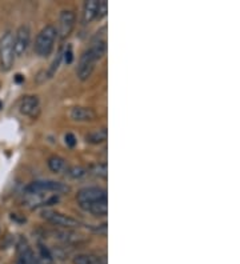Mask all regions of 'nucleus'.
I'll use <instances>...</instances> for the list:
<instances>
[{
    "label": "nucleus",
    "mask_w": 240,
    "mask_h": 264,
    "mask_svg": "<svg viewBox=\"0 0 240 264\" xmlns=\"http://www.w3.org/2000/svg\"><path fill=\"white\" fill-rule=\"evenodd\" d=\"M107 27L104 26L100 31L93 36L92 43L79 57V63L76 67V76L81 82L91 78L95 71L96 63L100 62L107 53Z\"/></svg>",
    "instance_id": "obj_1"
},
{
    "label": "nucleus",
    "mask_w": 240,
    "mask_h": 264,
    "mask_svg": "<svg viewBox=\"0 0 240 264\" xmlns=\"http://www.w3.org/2000/svg\"><path fill=\"white\" fill-rule=\"evenodd\" d=\"M24 195L34 194H48V195H63L71 192V187L66 183L56 180H35L24 187Z\"/></svg>",
    "instance_id": "obj_2"
},
{
    "label": "nucleus",
    "mask_w": 240,
    "mask_h": 264,
    "mask_svg": "<svg viewBox=\"0 0 240 264\" xmlns=\"http://www.w3.org/2000/svg\"><path fill=\"white\" fill-rule=\"evenodd\" d=\"M56 38H58V32L52 24L43 27L36 36L35 52L40 57H48L52 53Z\"/></svg>",
    "instance_id": "obj_3"
},
{
    "label": "nucleus",
    "mask_w": 240,
    "mask_h": 264,
    "mask_svg": "<svg viewBox=\"0 0 240 264\" xmlns=\"http://www.w3.org/2000/svg\"><path fill=\"white\" fill-rule=\"evenodd\" d=\"M15 62V51H13V34L7 31L0 39V68L8 72Z\"/></svg>",
    "instance_id": "obj_4"
},
{
    "label": "nucleus",
    "mask_w": 240,
    "mask_h": 264,
    "mask_svg": "<svg viewBox=\"0 0 240 264\" xmlns=\"http://www.w3.org/2000/svg\"><path fill=\"white\" fill-rule=\"evenodd\" d=\"M41 218L47 220V221H49V223H52L53 225H58V227L64 229L79 228L80 225H81V223L78 219H75V218L64 215L62 212L53 211V210H43L41 211Z\"/></svg>",
    "instance_id": "obj_5"
},
{
    "label": "nucleus",
    "mask_w": 240,
    "mask_h": 264,
    "mask_svg": "<svg viewBox=\"0 0 240 264\" xmlns=\"http://www.w3.org/2000/svg\"><path fill=\"white\" fill-rule=\"evenodd\" d=\"M31 43V28L28 24H22L13 36V51L15 56H23Z\"/></svg>",
    "instance_id": "obj_6"
},
{
    "label": "nucleus",
    "mask_w": 240,
    "mask_h": 264,
    "mask_svg": "<svg viewBox=\"0 0 240 264\" xmlns=\"http://www.w3.org/2000/svg\"><path fill=\"white\" fill-rule=\"evenodd\" d=\"M76 26V15L72 9H63L59 15V30H56L60 39H67Z\"/></svg>",
    "instance_id": "obj_7"
},
{
    "label": "nucleus",
    "mask_w": 240,
    "mask_h": 264,
    "mask_svg": "<svg viewBox=\"0 0 240 264\" xmlns=\"http://www.w3.org/2000/svg\"><path fill=\"white\" fill-rule=\"evenodd\" d=\"M107 198H108L107 189L103 187H84V188L79 189L76 194L78 204L96 202V200H103Z\"/></svg>",
    "instance_id": "obj_8"
},
{
    "label": "nucleus",
    "mask_w": 240,
    "mask_h": 264,
    "mask_svg": "<svg viewBox=\"0 0 240 264\" xmlns=\"http://www.w3.org/2000/svg\"><path fill=\"white\" fill-rule=\"evenodd\" d=\"M19 111L20 114L30 116V118H38L40 114V100L36 95H27L19 103Z\"/></svg>",
    "instance_id": "obj_9"
},
{
    "label": "nucleus",
    "mask_w": 240,
    "mask_h": 264,
    "mask_svg": "<svg viewBox=\"0 0 240 264\" xmlns=\"http://www.w3.org/2000/svg\"><path fill=\"white\" fill-rule=\"evenodd\" d=\"M96 116H98L96 111L89 107L76 106L70 110V118L74 122H92L96 119Z\"/></svg>",
    "instance_id": "obj_10"
},
{
    "label": "nucleus",
    "mask_w": 240,
    "mask_h": 264,
    "mask_svg": "<svg viewBox=\"0 0 240 264\" xmlns=\"http://www.w3.org/2000/svg\"><path fill=\"white\" fill-rule=\"evenodd\" d=\"M79 207L93 216H106L108 212V200L103 199L96 202L84 203V204H79Z\"/></svg>",
    "instance_id": "obj_11"
},
{
    "label": "nucleus",
    "mask_w": 240,
    "mask_h": 264,
    "mask_svg": "<svg viewBox=\"0 0 240 264\" xmlns=\"http://www.w3.org/2000/svg\"><path fill=\"white\" fill-rule=\"evenodd\" d=\"M98 0H88V1H85L84 8H83V24H88V23H91L95 19H98Z\"/></svg>",
    "instance_id": "obj_12"
},
{
    "label": "nucleus",
    "mask_w": 240,
    "mask_h": 264,
    "mask_svg": "<svg viewBox=\"0 0 240 264\" xmlns=\"http://www.w3.org/2000/svg\"><path fill=\"white\" fill-rule=\"evenodd\" d=\"M47 166L53 174H63V172H67V170L70 168L67 160L59 155H52L49 156L48 160H47Z\"/></svg>",
    "instance_id": "obj_13"
},
{
    "label": "nucleus",
    "mask_w": 240,
    "mask_h": 264,
    "mask_svg": "<svg viewBox=\"0 0 240 264\" xmlns=\"http://www.w3.org/2000/svg\"><path fill=\"white\" fill-rule=\"evenodd\" d=\"M107 136H108V132H107V128H98L95 131H91L89 133L85 135V141L89 143V144H102L107 140Z\"/></svg>",
    "instance_id": "obj_14"
},
{
    "label": "nucleus",
    "mask_w": 240,
    "mask_h": 264,
    "mask_svg": "<svg viewBox=\"0 0 240 264\" xmlns=\"http://www.w3.org/2000/svg\"><path fill=\"white\" fill-rule=\"evenodd\" d=\"M74 264H102V259L93 254H78L72 259Z\"/></svg>",
    "instance_id": "obj_15"
},
{
    "label": "nucleus",
    "mask_w": 240,
    "mask_h": 264,
    "mask_svg": "<svg viewBox=\"0 0 240 264\" xmlns=\"http://www.w3.org/2000/svg\"><path fill=\"white\" fill-rule=\"evenodd\" d=\"M66 175H68L71 179H83L88 175V170L81 166H72L67 170Z\"/></svg>",
    "instance_id": "obj_16"
},
{
    "label": "nucleus",
    "mask_w": 240,
    "mask_h": 264,
    "mask_svg": "<svg viewBox=\"0 0 240 264\" xmlns=\"http://www.w3.org/2000/svg\"><path fill=\"white\" fill-rule=\"evenodd\" d=\"M63 60V51L60 49L58 52V55H56V57L53 59L52 64L49 66V68L47 70V72H45V76H44V80L49 79V78H52L55 74H56V71L59 70V67H60V63H62Z\"/></svg>",
    "instance_id": "obj_17"
},
{
    "label": "nucleus",
    "mask_w": 240,
    "mask_h": 264,
    "mask_svg": "<svg viewBox=\"0 0 240 264\" xmlns=\"http://www.w3.org/2000/svg\"><path fill=\"white\" fill-rule=\"evenodd\" d=\"M88 171H91L89 174L98 176V177H102V179H107V174H108V170H107V163H96L91 166Z\"/></svg>",
    "instance_id": "obj_18"
},
{
    "label": "nucleus",
    "mask_w": 240,
    "mask_h": 264,
    "mask_svg": "<svg viewBox=\"0 0 240 264\" xmlns=\"http://www.w3.org/2000/svg\"><path fill=\"white\" fill-rule=\"evenodd\" d=\"M63 59H64V62H66L67 64H71V63L74 62V51H72L71 44H68L67 48L63 51Z\"/></svg>",
    "instance_id": "obj_19"
},
{
    "label": "nucleus",
    "mask_w": 240,
    "mask_h": 264,
    "mask_svg": "<svg viewBox=\"0 0 240 264\" xmlns=\"http://www.w3.org/2000/svg\"><path fill=\"white\" fill-rule=\"evenodd\" d=\"M107 9H108V3H107V0H100V1H99V8H98V19H103L106 16Z\"/></svg>",
    "instance_id": "obj_20"
},
{
    "label": "nucleus",
    "mask_w": 240,
    "mask_h": 264,
    "mask_svg": "<svg viewBox=\"0 0 240 264\" xmlns=\"http://www.w3.org/2000/svg\"><path fill=\"white\" fill-rule=\"evenodd\" d=\"M64 140H66V144L68 145V147H71V148H74L76 145V143H78L75 135L71 133V132H67L66 135H64Z\"/></svg>",
    "instance_id": "obj_21"
},
{
    "label": "nucleus",
    "mask_w": 240,
    "mask_h": 264,
    "mask_svg": "<svg viewBox=\"0 0 240 264\" xmlns=\"http://www.w3.org/2000/svg\"><path fill=\"white\" fill-rule=\"evenodd\" d=\"M15 82H16V83H22V82H24V76L18 74V75L15 76Z\"/></svg>",
    "instance_id": "obj_22"
},
{
    "label": "nucleus",
    "mask_w": 240,
    "mask_h": 264,
    "mask_svg": "<svg viewBox=\"0 0 240 264\" xmlns=\"http://www.w3.org/2000/svg\"><path fill=\"white\" fill-rule=\"evenodd\" d=\"M15 264H24V263H23V262H20V260H16V263Z\"/></svg>",
    "instance_id": "obj_23"
},
{
    "label": "nucleus",
    "mask_w": 240,
    "mask_h": 264,
    "mask_svg": "<svg viewBox=\"0 0 240 264\" xmlns=\"http://www.w3.org/2000/svg\"><path fill=\"white\" fill-rule=\"evenodd\" d=\"M0 108H3V103L1 101H0Z\"/></svg>",
    "instance_id": "obj_24"
}]
</instances>
